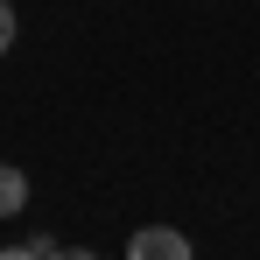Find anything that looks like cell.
<instances>
[{"label": "cell", "mask_w": 260, "mask_h": 260, "mask_svg": "<svg viewBox=\"0 0 260 260\" xmlns=\"http://www.w3.org/2000/svg\"><path fill=\"white\" fill-rule=\"evenodd\" d=\"M127 260H197V246H190V232H176V225H141L127 239Z\"/></svg>", "instance_id": "obj_1"}, {"label": "cell", "mask_w": 260, "mask_h": 260, "mask_svg": "<svg viewBox=\"0 0 260 260\" xmlns=\"http://www.w3.org/2000/svg\"><path fill=\"white\" fill-rule=\"evenodd\" d=\"M21 204H28V176L14 162H0V218H21Z\"/></svg>", "instance_id": "obj_2"}, {"label": "cell", "mask_w": 260, "mask_h": 260, "mask_svg": "<svg viewBox=\"0 0 260 260\" xmlns=\"http://www.w3.org/2000/svg\"><path fill=\"white\" fill-rule=\"evenodd\" d=\"M14 28H21V14H14V7H7V0H0V56H7V49H14Z\"/></svg>", "instance_id": "obj_3"}, {"label": "cell", "mask_w": 260, "mask_h": 260, "mask_svg": "<svg viewBox=\"0 0 260 260\" xmlns=\"http://www.w3.org/2000/svg\"><path fill=\"white\" fill-rule=\"evenodd\" d=\"M0 260H43V253H36V239H28V246H0Z\"/></svg>", "instance_id": "obj_4"}, {"label": "cell", "mask_w": 260, "mask_h": 260, "mask_svg": "<svg viewBox=\"0 0 260 260\" xmlns=\"http://www.w3.org/2000/svg\"><path fill=\"white\" fill-rule=\"evenodd\" d=\"M49 260H99V253H85V246H56Z\"/></svg>", "instance_id": "obj_5"}]
</instances>
